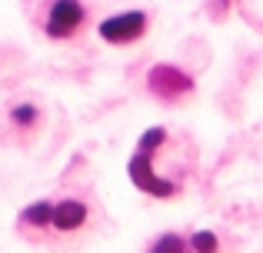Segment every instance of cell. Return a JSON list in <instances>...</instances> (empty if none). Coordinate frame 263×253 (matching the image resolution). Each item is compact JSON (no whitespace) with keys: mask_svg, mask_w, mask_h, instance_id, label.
Listing matches in <instances>:
<instances>
[{"mask_svg":"<svg viewBox=\"0 0 263 253\" xmlns=\"http://www.w3.org/2000/svg\"><path fill=\"white\" fill-rule=\"evenodd\" d=\"M147 253H186V240L177 237V233H163V237H157V240L150 243Z\"/></svg>","mask_w":263,"mask_h":253,"instance_id":"8","label":"cell"},{"mask_svg":"<svg viewBox=\"0 0 263 253\" xmlns=\"http://www.w3.org/2000/svg\"><path fill=\"white\" fill-rule=\"evenodd\" d=\"M190 247H193V253H220V243L210 230H197L190 237Z\"/></svg>","mask_w":263,"mask_h":253,"instance_id":"9","label":"cell"},{"mask_svg":"<svg viewBox=\"0 0 263 253\" xmlns=\"http://www.w3.org/2000/svg\"><path fill=\"white\" fill-rule=\"evenodd\" d=\"M154 153L157 150H140L137 147L134 157H130V163H127V173H130V180H134L137 190H143V193H150V197H160V200H170V197L180 193V183L170 180V177H163V173H157L154 170Z\"/></svg>","mask_w":263,"mask_h":253,"instance_id":"1","label":"cell"},{"mask_svg":"<svg viewBox=\"0 0 263 253\" xmlns=\"http://www.w3.org/2000/svg\"><path fill=\"white\" fill-rule=\"evenodd\" d=\"M7 117H10V127L20 130V133H27V130H33L40 124V110L33 104H13Z\"/></svg>","mask_w":263,"mask_h":253,"instance_id":"7","label":"cell"},{"mask_svg":"<svg viewBox=\"0 0 263 253\" xmlns=\"http://www.w3.org/2000/svg\"><path fill=\"white\" fill-rule=\"evenodd\" d=\"M87 223V203L84 200H60L53 203V230L57 233H73Z\"/></svg>","mask_w":263,"mask_h":253,"instance_id":"5","label":"cell"},{"mask_svg":"<svg viewBox=\"0 0 263 253\" xmlns=\"http://www.w3.org/2000/svg\"><path fill=\"white\" fill-rule=\"evenodd\" d=\"M147 13L143 10H123V13H114V17H107L100 27H97V33H100V40H107V44L114 47H123V44H134V40H140L143 33H147Z\"/></svg>","mask_w":263,"mask_h":253,"instance_id":"3","label":"cell"},{"mask_svg":"<svg viewBox=\"0 0 263 253\" xmlns=\"http://www.w3.org/2000/svg\"><path fill=\"white\" fill-rule=\"evenodd\" d=\"M20 230H53V203L50 200H37L30 207L20 210L17 217Z\"/></svg>","mask_w":263,"mask_h":253,"instance_id":"6","label":"cell"},{"mask_svg":"<svg viewBox=\"0 0 263 253\" xmlns=\"http://www.w3.org/2000/svg\"><path fill=\"white\" fill-rule=\"evenodd\" d=\"M84 20H87V7L80 0H53L44 17V33L50 40H67L84 27Z\"/></svg>","mask_w":263,"mask_h":253,"instance_id":"2","label":"cell"},{"mask_svg":"<svg viewBox=\"0 0 263 253\" xmlns=\"http://www.w3.org/2000/svg\"><path fill=\"white\" fill-rule=\"evenodd\" d=\"M147 87H150L154 97L174 104V100L186 97V93L193 90V80H190V73H183L174 64H157V67H150V73H147Z\"/></svg>","mask_w":263,"mask_h":253,"instance_id":"4","label":"cell"}]
</instances>
